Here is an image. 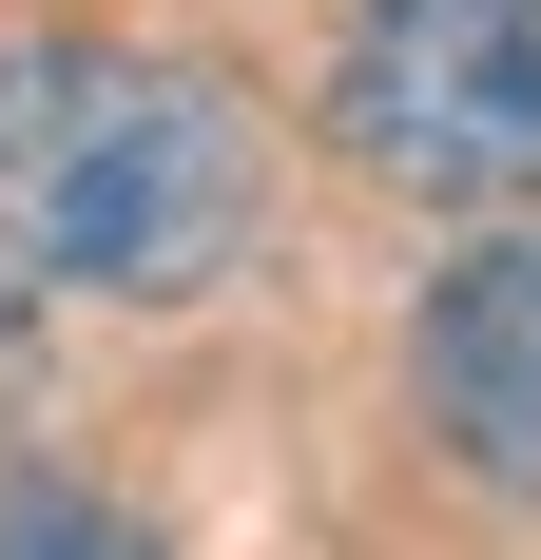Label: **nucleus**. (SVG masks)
<instances>
[{"instance_id":"obj_1","label":"nucleus","mask_w":541,"mask_h":560,"mask_svg":"<svg viewBox=\"0 0 541 560\" xmlns=\"http://www.w3.org/2000/svg\"><path fill=\"white\" fill-rule=\"evenodd\" d=\"M270 213V136L232 78L156 39H0V290L174 310Z\"/></svg>"},{"instance_id":"obj_2","label":"nucleus","mask_w":541,"mask_h":560,"mask_svg":"<svg viewBox=\"0 0 541 560\" xmlns=\"http://www.w3.org/2000/svg\"><path fill=\"white\" fill-rule=\"evenodd\" d=\"M329 136L426 213H541V0H368Z\"/></svg>"},{"instance_id":"obj_3","label":"nucleus","mask_w":541,"mask_h":560,"mask_svg":"<svg viewBox=\"0 0 541 560\" xmlns=\"http://www.w3.org/2000/svg\"><path fill=\"white\" fill-rule=\"evenodd\" d=\"M426 425H445L464 483L541 503V232H484L426 290Z\"/></svg>"}]
</instances>
